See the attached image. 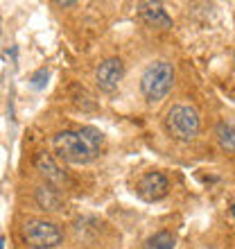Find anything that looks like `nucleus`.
<instances>
[{
  "label": "nucleus",
  "instance_id": "f257e3e1",
  "mask_svg": "<svg viewBox=\"0 0 235 249\" xmlns=\"http://www.w3.org/2000/svg\"><path fill=\"white\" fill-rule=\"evenodd\" d=\"M174 82V71L172 64L168 61H154L145 68L143 77H140V91H143L147 102H158L163 100L172 89Z\"/></svg>",
  "mask_w": 235,
  "mask_h": 249
},
{
  "label": "nucleus",
  "instance_id": "f03ea898",
  "mask_svg": "<svg viewBox=\"0 0 235 249\" xmlns=\"http://www.w3.org/2000/svg\"><path fill=\"white\" fill-rule=\"evenodd\" d=\"M165 129L172 138L176 141H183L188 143L199 134L201 129V120H199V113L188 105H174L165 116Z\"/></svg>",
  "mask_w": 235,
  "mask_h": 249
},
{
  "label": "nucleus",
  "instance_id": "7ed1b4c3",
  "mask_svg": "<svg viewBox=\"0 0 235 249\" xmlns=\"http://www.w3.org/2000/svg\"><path fill=\"white\" fill-rule=\"evenodd\" d=\"M20 238H23V243L27 247L32 249H54L64 240V231L54 222H48V220H27L23 224Z\"/></svg>",
  "mask_w": 235,
  "mask_h": 249
},
{
  "label": "nucleus",
  "instance_id": "20e7f679",
  "mask_svg": "<svg viewBox=\"0 0 235 249\" xmlns=\"http://www.w3.org/2000/svg\"><path fill=\"white\" fill-rule=\"evenodd\" d=\"M52 145H54V150H57L59 157L64 159V161H68V163H75V165L88 163V161H93V159L98 157V152L93 150L77 131H61V134L54 136Z\"/></svg>",
  "mask_w": 235,
  "mask_h": 249
},
{
  "label": "nucleus",
  "instance_id": "39448f33",
  "mask_svg": "<svg viewBox=\"0 0 235 249\" xmlns=\"http://www.w3.org/2000/svg\"><path fill=\"white\" fill-rule=\"evenodd\" d=\"M122 77H124V64H122V59H118V57H111V59L102 61V64L98 66V72H95V82H98V86L106 93L116 91L118 86H120V82H122Z\"/></svg>",
  "mask_w": 235,
  "mask_h": 249
},
{
  "label": "nucleus",
  "instance_id": "423d86ee",
  "mask_svg": "<svg viewBox=\"0 0 235 249\" xmlns=\"http://www.w3.org/2000/svg\"><path fill=\"white\" fill-rule=\"evenodd\" d=\"M168 177L161 172H147L140 181H138V195L143 197L145 202H158L168 195Z\"/></svg>",
  "mask_w": 235,
  "mask_h": 249
},
{
  "label": "nucleus",
  "instance_id": "0eeeda50",
  "mask_svg": "<svg viewBox=\"0 0 235 249\" xmlns=\"http://www.w3.org/2000/svg\"><path fill=\"white\" fill-rule=\"evenodd\" d=\"M34 165H36V170L46 177L48 184L52 186H66L68 184V179H66V175L61 172V168L57 165V161H54L48 152H41V154H36V159H34Z\"/></svg>",
  "mask_w": 235,
  "mask_h": 249
},
{
  "label": "nucleus",
  "instance_id": "6e6552de",
  "mask_svg": "<svg viewBox=\"0 0 235 249\" xmlns=\"http://www.w3.org/2000/svg\"><path fill=\"white\" fill-rule=\"evenodd\" d=\"M138 14L143 16V20L147 25L161 27V30H170L172 27V18L168 16V12L163 9L161 2H140L138 5Z\"/></svg>",
  "mask_w": 235,
  "mask_h": 249
},
{
  "label": "nucleus",
  "instance_id": "1a4fd4ad",
  "mask_svg": "<svg viewBox=\"0 0 235 249\" xmlns=\"http://www.w3.org/2000/svg\"><path fill=\"white\" fill-rule=\"evenodd\" d=\"M36 202L39 206H43L46 211H59L61 209V195H59L57 190H52L50 186H41L36 188Z\"/></svg>",
  "mask_w": 235,
  "mask_h": 249
},
{
  "label": "nucleus",
  "instance_id": "9d476101",
  "mask_svg": "<svg viewBox=\"0 0 235 249\" xmlns=\"http://www.w3.org/2000/svg\"><path fill=\"white\" fill-rule=\"evenodd\" d=\"M215 134H217V141L222 145L226 152H233L235 150V138H233V124L222 120V123H217L215 127Z\"/></svg>",
  "mask_w": 235,
  "mask_h": 249
},
{
  "label": "nucleus",
  "instance_id": "9b49d317",
  "mask_svg": "<svg viewBox=\"0 0 235 249\" xmlns=\"http://www.w3.org/2000/svg\"><path fill=\"white\" fill-rule=\"evenodd\" d=\"M145 249H174V236L170 231H158L145 240Z\"/></svg>",
  "mask_w": 235,
  "mask_h": 249
},
{
  "label": "nucleus",
  "instance_id": "f8f14e48",
  "mask_svg": "<svg viewBox=\"0 0 235 249\" xmlns=\"http://www.w3.org/2000/svg\"><path fill=\"white\" fill-rule=\"evenodd\" d=\"M77 134H79L82 138H84L86 143L91 145L93 150H95V152L100 154V150H102V145H104V134H102V131L95 129V127H82V129H79Z\"/></svg>",
  "mask_w": 235,
  "mask_h": 249
},
{
  "label": "nucleus",
  "instance_id": "ddd939ff",
  "mask_svg": "<svg viewBox=\"0 0 235 249\" xmlns=\"http://www.w3.org/2000/svg\"><path fill=\"white\" fill-rule=\"evenodd\" d=\"M32 89H36V91H41V89H46V84H48V71L46 68H41V71H36L32 75Z\"/></svg>",
  "mask_w": 235,
  "mask_h": 249
},
{
  "label": "nucleus",
  "instance_id": "4468645a",
  "mask_svg": "<svg viewBox=\"0 0 235 249\" xmlns=\"http://www.w3.org/2000/svg\"><path fill=\"white\" fill-rule=\"evenodd\" d=\"M5 247V238H0V249Z\"/></svg>",
  "mask_w": 235,
  "mask_h": 249
}]
</instances>
